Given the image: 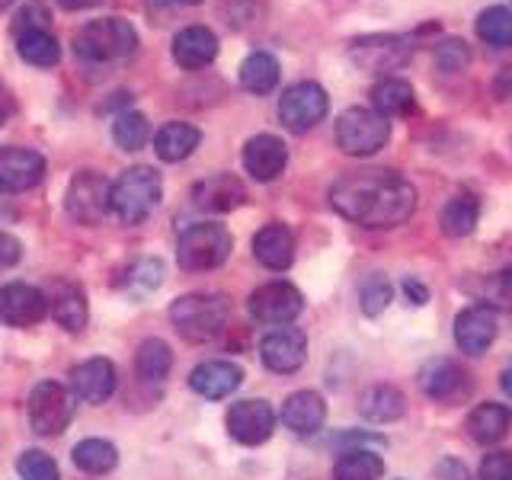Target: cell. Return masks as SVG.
Masks as SVG:
<instances>
[{"mask_svg":"<svg viewBox=\"0 0 512 480\" xmlns=\"http://www.w3.org/2000/svg\"><path fill=\"white\" fill-rule=\"evenodd\" d=\"M391 138V122L375 109L352 106L336 119V144L349 157H372Z\"/></svg>","mask_w":512,"mask_h":480,"instance_id":"6","label":"cell"},{"mask_svg":"<svg viewBox=\"0 0 512 480\" xmlns=\"http://www.w3.org/2000/svg\"><path fill=\"white\" fill-rule=\"evenodd\" d=\"M477 218H480V199L474 192H458L442 208V231L448 237H468L477 228Z\"/></svg>","mask_w":512,"mask_h":480,"instance_id":"32","label":"cell"},{"mask_svg":"<svg viewBox=\"0 0 512 480\" xmlns=\"http://www.w3.org/2000/svg\"><path fill=\"white\" fill-rule=\"evenodd\" d=\"M509 429H512V413L506 404H493V400H487V404L474 407L468 416V432L480 445H496L500 439H506Z\"/></svg>","mask_w":512,"mask_h":480,"instance_id":"26","label":"cell"},{"mask_svg":"<svg viewBox=\"0 0 512 480\" xmlns=\"http://www.w3.org/2000/svg\"><path fill=\"white\" fill-rule=\"evenodd\" d=\"M48 23H52V13H48V7L42 4V0H32V4H26L20 13H16V32H26V29H48Z\"/></svg>","mask_w":512,"mask_h":480,"instance_id":"42","label":"cell"},{"mask_svg":"<svg viewBox=\"0 0 512 480\" xmlns=\"http://www.w3.org/2000/svg\"><path fill=\"white\" fill-rule=\"evenodd\" d=\"M74 420V397L58 381H42L29 394V426L36 436H61Z\"/></svg>","mask_w":512,"mask_h":480,"instance_id":"7","label":"cell"},{"mask_svg":"<svg viewBox=\"0 0 512 480\" xmlns=\"http://www.w3.org/2000/svg\"><path fill=\"white\" fill-rule=\"evenodd\" d=\"M23 260V244L13 234H0V269H13Z\"/></svg>","mask_w":512,"mask_h":480,"instance_id":"44","label":"cell"},{"mask_svg":"<svg viewBox=\"0 0 512 480\" xmlns=\"http://www.w3.org/2000/svg\"><path fill=\"white\" fill-rule=\"evenodd\" d=\"M234 247L231 231L218 221H199L180 234L176 244V263L186 272H212L218 266L228 263Z\"/></svg>","mask_w":512,"mask_h":480,"instance_id":"5","label":"cell"},{"mask_svg":"<svg viewBox=\"0 0 512 480\" xmlns=\"http://www.w3.org/2000/svg\"><path fill=\"white\" fill-rule=\"evenodd\" d=\"M48 314V298L42 288L26 282H10L0 288V320L7 327H36Z\"/></svg>","mask_w":512,"mask_h":480,"instance_id":"13","label":"cell"},{"mask_svg":"<svg viewBox=\"0 0 512 480\" xmlns=\"http://www.w3.org/2000/svg\"><path fill=\"white\" fill-rule=\"evenodd\" d=\"M16 471H20L23 480H61L55 458L39 452V448H29V452H23L20 461H16Z\"/></svg>","mask_w":512,"mask_h":480,"instance_id":"39","label":"cell"},{"mask_svg":"<svg viewBox=\"0 0 512 480\" xmlns=\"http://www.w3.org/2000/svg\"><path fill=\"white\" fill-rule=\"evenodd\" d=\"M260 359L269 372L292 375L308 359V336L295 327H279L260 340Z\"/></svg>","mask_w":512,"mask_h":480,"instance_id":"12","label":"cell"},{"mask_svg":"<svg viewBox=\"0 0 512 480\" xmlns=\"http://www.w3.org/2000/svg\"><path fill=\"white\" fill-rule=\"evenodd\" d=\"M138 48V32L128 20L119 16H103L93 20L74 36V52L80 61L90 64H106V61H122Z\"/></svg>","mask_w":512,"mask_h":480,"instance_id":"4","label":"cell"},{"mask_svg":"<svg viewBox=\"0 0 512 480\" xmlns=\"http://www.w3.org/2000/svg\"><path fill=\"white\" fill-rule=\"evenodd\" d=\"M240 384H244V368L234 362H224V359L202 362L199 368H192V375H189V388L202 394L205 400L228 397L240 388Z\"/></svg>","mask_w":512,"mask_h":480,"instance_id":"20","label":"cell"},{"mask_svg":"<svg viewBox=\"0 0 512 480\" xmlns=\"http://www.w3.org/2000/svg\"><path fill=\"white\" fill-rule=\"evenodd\" d=\"M480 480H512V452H490L480 461Z\"/></svg>","mask_w":512,"mask_h":480,"instance_id":"43","label":"cell"},{"mask_svg":"<svg viewBox=\"0 0 512 480\" xmlns=\"http://www.w3.org/2000/svg\"><path fill=\"white\" fill-rule=\"evenodd\" d=\"M279 74H282L279 61L269 52H253L244 64H240V87L256 93V96H266V93L276 90Z\"/></svg>","mask_w":512,"mask_h":480,"instance_id":"31","label":"cell"},{"mask_svg":"<svg viewBox=\"0 0 512 480\" xmlns=\"http://www.w3.org/2000/svg\"><path fill=\"white\" fill-rule=\"evenodd\" d=\"M349 58L359 71L388 74L413 58V42L404 36H362L349 42Z\"/></svg>","mask_w":512,"mask_h":480,"instance_id":"10","label":"cell"},{"mask_svg":"<svg viewBox=\"0 0 512 480\" xmlns=\"http://www.w3.org/2000/svg\"><path fill=\"white\" fill-rule=\"evenodd\" d=\"M464 375L461 365L452 362V359H429L423 368H420V388L426 397L432 400H448L455 397L461 388H464Z\"/></svg>","mask_w":512,"mask_h":480,"instance_id":"25","label":"cell"},{"mask_svg":"<svg viewBox=\"0 0 512 480\" xmlns=\"http://www.w3.org/2000/svg\"><path fill=\"white\" fill-rule=\"evenodd\" d=\"M336 215L372 231H388L416 212V189L394 170H356L330 186Z\"/></svg>","mask_w":512,"mask_h":480,"instance_id":"1","label":"cell"},{"mask_svg":"<svg viewBox=\"0 0 512 480\" xmlns=\"http://www.w3.org/2000/svg\"><path fill=\"white\" fill-rule=\"evenodd\" d=\"M138 375L144 381H164L170 375V368H173V352L164 340H144L138 346Z\"/></svg>","mask_w":512,"mask_h":480,"instance_id":"36","label":"cell"},{"mask_svg":"<svg viewBox=\"0 0 512 480\" xmlns=\"http://www.w3.org/2000/svg\"><path fill=\"white\" fill-rule=\"evenodd\" d=\"M471 64V45L464 39H445L436 45V68L445 74H458Z\"/></svg>","mask_w":512,"mask_h":480,"instance_id":"41","label":"cell"},{"mask_svg":"<svg viewBox=\"0 0 512 480\" xmlns=\"http://www.w3.org/2000/svg\"><path fill=\"white\" fill-rule=\"evenodd\" d=\"M407 410V400L394 384H375L359 397V413L372 423H394Z\"/></svg>","mask_w":512,"mask_h":480,"instance_id":"27","label":"cell"},{"mask_svg":"<svg viewBox=\"0 0 512 480\" xmlns=\"http://www.w3.org/2000/svg\"><path fill=\"white\" fill-rule=\"evenodd\" d=\"M288 164V148L276 135H253L244 144V170L256 183H272L279 180Z\"/></svg>","mask_w":512,"mask_h":480,"instance_id":"18","label":"cell"},{"mask_svg":"<svg viewBox=\"0 0 512 480\" xmlns=\"http://www.w3.org/2000/svg\"><path fill=\"white\" fill-rule=\"evenodd\" d=\"M74 464L84 474H93V477H100V474H109L112 468L119 464V452H116V445L106 442V439H84V442H77L74 445V452H71Z\"/></svg>","mask_w":512,"mask_h":480,"instance_id":"33","label":"cell"},{"mask_svg":"<svg viewBox=\"0 0 512 480\" xmlns=\"http://www.w3.org/2000/svg\"><path fill=\"white\" fill-rule=\"evenodd\" d=\"M496 295H500V301L506 304V308H512V269L496 276Z\"/></svg>","mask_w":512,"mask_h":480,"instance_id":"46","label":"cell"},{"mask_svg":"<svg viewBox=\"0 0 512 480\" xmlns=\"http://www.w3.org/2000/svg\"><path fill=\"white\" fill-rule=\"evenodd\" d=\"M253 256L272 272H285L295 263V234L285 224L272 221L266 228L256 231L253 237Z\"/></svg>","mask_w":512,"mask_h":480,"instance_id":"21","label":"cell"},{"mask_svg":"<svg viewBox=\"0 0 512 480\" xmlns=\"http://www.w3.org/2000/svg\"><path fill=\"white\" fill-rule=\"evenodd\" d=\"M372 106H375V112H381L384 119L407 116V112H413V106H416L413 87L400 77H384L372 87Z\"/></svg>","mask_w":512,"mask_h":480,"instance_id":"29","label":"cell"},{"mask_svg":"<svg viewBox=\"0 0 512 480\" xmlns=\"http://www.w3.org/2000/svg\"><path fill=\"white\" fill-rule=\"evenodd\" d=\"M304 308V298L301 292L285 279L276 282H266L260 285L247 301V311L256 324H269V327H285L301 314Z\"/></svg>","mask_w":512,"mask_h":480,"instance_id":"11","label":"cell"},{"mask_svg":"<svg viewBox=\"0 0 512 480\" xmlns=\"http://www.w3.org/2000/svg\"><path fill=\"white\" fill-rule=\"evenodd\" d=\"M13 116H16V96L4 80H0V128H4Z\"/></svg>","mask_w":512,"mask_h":480,"instance_id":"45","label":"cell"},{"mask_svg":"<svg viewBox=\"0 0 512 480\" xmlns=\"http://www.w3.org/2000/svg\"><path fill=\"white\" fill-rule=\"evenodd\" d=\"M381 474L384 461L375 452H368V448H349L333 468L336 480H381Z\"/></svg>","mask_w":512,"mask_h":480,"instance_id":"34","label":"cell"},{"mask_svg":"<svg viewBox=\"0 0 512 480\" xmlns=\"http://www.w3.org/2000/svg\"><path fill=\"white\" fill-rule=\"evenodd\" d=\"M52 317L58 320L61 330L80 333L87 327V295L80 292V285H58L52 298Z\"/></svg>","mask_w":512,"mask_h":480,"instance_id":"30","label":"cell"},{"mask_svg":"<svg viewBox=\"0 0 512 480\" xmlns=\"http://www.w3.org/2000/svg\"><path fill=\"white\" fill-rule=\"evenodd\" d=\"M45 157L32 148H0V189L26 192L45 180Z\"/></svg>","mask_w":512,"mask_h":480,"instance_id":"14","label":"cell"},{"mask_svg":"<svg viewBox=\"0 0 512 480\" xmlns=\"http://www.w3.org/2000/svg\"><path fill=\"white\" fill-rule=\"evenodd\" d=\"M16 52L32 68H55L61 61V45L48 29H26L16 32Z\"/></svg>","mask_w":512,"mask_h":480,"instance_id":"28","label":"cell"},{"mask_svg":"<svg viewBox=\"0 0 512 480\" xmlns=\"http://www.w3.org/2000/svg\"><path fill=\"white\" fill-rule=\"evenodd\" d=\"M218 55V36L208 26H186L173 39V58L186 71H199Z\"/></svg>","mask_w":512,"mask_h":480,"instance_id":"22","label":"cell"},{"mask_svg":"<svg viewBox=\"0 0 512 480\" xmlns=\"http://www.w3.org/2000/svg\"><path fill=\"white\" fill-rule=\"evenodd\" d=\"M202 141V132L196 125L189 122H167L160 132L154 135V151L160 160H167V164H180V160H186L192 151L199 148Z\"/></svg>","mask_w":512,"mask_h":480,"instance_id":"24","label":"cell"},{"mask_svg":"<svg viewBox=\"0 0 512 480\" xmlns=\"http://www.w3.org/2000/svg\"><path fill=\"white\" fill-rule=\"evenodd\" d=\"M192 202L208 215H224L247 202V186L240 183L234 173H215V176H205V180L196 183V189H192Z\"/></svg>","mask_w":512,"mask_h":480,"instance_id":"17","label":"cell"},{"mask_svg":"<svg viewBox=\"0 0 512 480\" xmlns=\"http://www.w3.org/2000/svg\"><path fill=\"white\" fill-rule=\"evenodd\" d=\"M109 180L103 173L80 170L64 192V212H68L77 224H100L109 215Z\"/></svg>","mask_w":512,"mask_h":480,"instance_id":"9","label":"cell"},{"mask_svg":"<svg viewBox=\"0 0 512 480\" xmlns=\"http://www.w3.org/2000/svg\"><path fill=\"white\" fill-rule=\"evenodd\" d=\"M477 36L490 48L512 45V10L509 7H487L477 16Z\"/></svg>","mask_w":512,"mask_h":480,"instance_id":"37","label":"cell"},{"mask_svg":"<svg viewBox=\"0 0 512 480\" xmlns=\"http://www.w3.org/2000/svg\"><path fill=\"white\" fill-rule=\"evenodd\" d=\"M148 138H151V122L144 112H122V116L112 119V141H116L122 151L135 154L148 144Z\"/></svg>","mask_w":512,"mask_h":480,"instance_id":"35","label":"cell"},{"mask_svg":"<svg viewBox=\"0 0 512 480\" xmlns=\"http://www.w3.org/2000/svg\"><path fill=\"white\" fill-rule=\"evenodd\" d=\"M180 4H189V7H196V4H202V0H180Z\"/></svg>","mask_w":512,"mask_h":480,"instance_id":"51","label":"cell"},{"mask_svg":"<svg viewBox=\"0 0 512 480\" xmlns=\"http://www.w3.org/2000/svg\"><path fill=\"white\" fill-rule=\"evenodd\" d=\"M10 4H13V0H0V13H4V10H7Z\"/></svg>","mask_w":512,"mask_h":480,"instance_id":"50","label":"cell"},{"mask_svg":"<svg viewBox=\"0 0 512 480\" xmlns=\"http://www.w3.org/2000/svg\"><path fill=\"white\" fill-rule=\"evenodd\" d=\"M500 384H503V391L512 397V368H506V372H503V381H500Z\"/></svg>","mask_w":512,"mask_h":480,"instance_id":"49","label":"cell"},{"mask_svg":"<svg viewBox=\"0 0 512 480\" xmlns=\"http://www.w3.org/2000/svg\"><path fill=\"white\" fill-rule=\"evenodd\" d=\"M330 109V96L327 90L314 84V80H301V84L288 87L279 100V119L288 132H311L317 122H324Z\"/></svg>","mask_w":512,"mask_h":480,"instance_id":"8","label":"cell"},{"mask_svg":"<svg viewBox=\"0 0 512 480\" xmlns=\"http://www.w3.org/2000/svg\"><path fill=\"white\" fill-rule=\"evenodd\" d=\"M164 196V180L154 167H132L109 186V212L122 224H141Z\"/></svg>","mask_w":512,"mask_h":480,"instance_id":"3","label":"cell"},{"mask_svg":"<svg viewBox=\"0 0 512 480\" xmlns=\"http://www.w3.org/2000/svg\"><path fill=\"white\" fill-rule=\"evenodd\" d=\"M276 429V413L266 400H240L228 410V432L240 445H263Z\"/></svg>","mask_w":512,"mask_h":480,"instance_id":"16","label":"cell"},{"mask_svg":"<svg viewBox=\"0 0 512 480\" xmlns=\"http://www.w3.org/2000/svg\"><path fill=\"white\" fill-rule=\"evenodd\" d=\"M496 330H500V320L490 304H471L455 317V343L468 356L487 352L496 340Z\"/></svg>","mask_w":512,"mask_h":480,"instance_id":"15","label":"cell"},{"mask_svg":"<svg viewBox=\"0 0 512 480\" xmlns=\"http://www.w3.org/2000/svg\"><path fill=\"white\" fill-rule=\"evenodd\" d=\"M58 4L64 10H71V13H80V10H93V7H100L103 0H58Z\"/></svg>","mask_w":512,"mask_h":480,"instance_id":"48","label":"cell"},{"mask_svg":"<svg viewBox=\"0 0 512 480\" xmlns=\"http://www.w3.org/2000/svg\"><path fill=\"white\" fill-rule=\"evenodd\" d=\"M231 304L224 295L199 292V295H183L170 304V320L176 333L189 343H208L221 336V330L228 327Z\"/></svg>","mask_w":512,"mask_h":480,"instance_id":"2","label":"cell"},{"mask_svg":"<svg viewBox=\"0 0 512 480\" xmlns=\"http://www.w3.org/2000/svg\"><path fill=\"white\" fill-rule=\"evenodd\" d=\"M404 295L413 301V304H426L429 301V292H426V285H420L416 279H404Z\"/></svg>","mask_w":512,"mask_h":480,"instance_id":"47","label":"cell"},{"mask_svg":"<svg viewBox=\"0 0 512 480\" xmlns=\"http://www.w3.org/2000/svg\"><path fill=\"white\" fill-rule=\"evenodd\" d=\"M327 420L324 397L314 391H298L282 404V423L295 432V436H314Z\"/></svg>","mask_w":512,"mask_h":480,"instance_id":"23","label":"cell"},{"mask_svg":"<svg viewBox=\"0 0 512 480\" xmlns=\"http://www.w3.org/2000/svg\"><path fill=\"white\" fill-rule=\"evenodd\" d=\"M391 298H394V285L388 282V276H378V272L368 276L359 288V304L365 317H378L391 304Z\"/></svg>","mask_w":512,"mask_h":480,"instance_id":"38","label":"cell"},{"mask_svg":"<svg viewBox=\"0 0 512 480\" xmlns=\"http://www.w3.org/2000/svg\"><path fill=\"white\" fill-rule=\"evenodd\" d=\"M71 391L87 404H103L116 394V365L109 359H87L71 368Z\"/></svg>","mask_w":512,"mask_h":480,"instance_id":"19","label":"cell"},{"mask_svg":"<svg viewBox=\"0 0 512 480\" xmlns=\"http://www.w3.org/2000/svg\"><path fill=\"white\" fill-rule=\"evenodd\" d=\"M164 282V263L154 260V256H148V260L135 263L132 269L125 272V285L132 288L135 295L141 292H154V288Z\"/></svg>","mask_w":512,"mask_h":480,"instance_id":"40","label":"cell"}]
</instances>
